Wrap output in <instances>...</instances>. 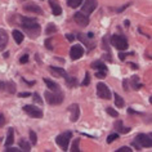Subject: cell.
Segmentation results:
<instances>
[{"instance_id":"cell-1","label":"cell","mask_w":152,"mask_h":152,"mask_svg":"<svg viewBox=\"0 0 152 152\" xmlns=\"http://www.w3.org/2000/svg\"><path fill=\"white\" fill-rule=\"evenodd\" d=\"M22 28L28 34L32 39L40 34V25L36 22L35 18H30V17H23L22 18Z\"/></svg>"},{"instance_id":"cell-2","label":"cell","mask_w":152,"mask_h":152,"mask_svg":"<svg viewBox=\"0 0 152 152\" xmlns=\"http://www.w3.org/2000/svg\"><path fill=\"white\" fill-rule=\"evenodd\" d=\"M45 99L49 104H61L63 102V94L61 92H45Z\"/></svg>"},{"instance_id":"cell-3","label":"cell","mask_w":152,"mask_h":152,"mask_svg":"<svg viewBox=\"0 0 152 152\" xmlns=\"http://www.w3.org/2000/svg\"><path fill=\"white\" fill-rule=\"evenodd\" d=\"M111 44L119 50H126L128 49V40L123 35H112L111 36Z\"/></svg>"},{"instance_id":"cell-4","label":"cell","mask_w":152,"mask_h":152,"mask_svg":"<svg viewBox=\"0 0 152 152\" xmlns=\"http://www.w3.org/2000/svg\"><path fill=\"white\" fill-rule=\"evenodd\" d=\"M97 96L102 99H111V90L104 83H98L97 84Z\"/></svg>"},{"instance_id":"cell-5","label":"cell","mask_w":152,"mask_h":152,"mask_svg":"<svg viewBox=\"0 0 152 152\" xmlns=\"http://www.w3.org/2000/svg\"><path fill=\"white\" fill-rule=\"evenodd\" d=\"M72 137V133L71 132H66L63 134H59L58 137L56 138V142L59 147H62L64 151L68 148V143H70V138Z\"/></svg>"},{"instance_id":"cell-6","label":"cell","mask_w":152,"mask_h":152,"mask_svg":"<svg viewBox=\"0 0 152 152\" xmlns=\"http://www.w3.org/2000/svg\"><path fill=\"white\" fill-rule=\"evenodd\" d=\"M23 111L26 113H28L30 116L35 117V119H40V117H43V111H41L40 108L35 107V106H31V104H26L23 107Z\"/></svg>"},{"instance_id":"cell-7","label":"cell","mask_w":152,"mask_h":152,"mask_svg":"<svg viewBox=\"0 0 152 152\" xmlns=\"http://www.w3.org/2000/svg\"><path fill=\"white\" fill-rule=\"evenodd\" d=\"M135 142H138L140 147H146V148L152 147V138L147 134H138L135 137Z\"/></svg>"},{"instance_id":"cell-8","label":"cell","mask_w":152,"mask_h":152,"mask_svg":"<svg viewBox=\"0 0 152 152\" xmlns=\"http://www.w3.org/2000/svg\"><path fill=\"white\" fill-rule=\"evenodd\" d=\"M74 20H75L76 23L83 26V27L89 25V18H88V16H86L84 12H76L74 14Z\"/></svg>"},{"instance_id":"cell-9","label":"cell","mask_w":152,"mask_h":152,"mask_svg":"<svg viewBox=\"0 0 152 152\" xmlns=\"http://www.w3.org/2000/svg\"><path fill=\"white\" fill-rule=\"evenodd\" d=\"M96 8H97V0H85L81 9L85 14H90L96 10Z\"/></svg>"},{"instance_id":"cell-10","label":"cell","mask_w":152,"mask_h":152,"mask_svg":"<svg viewBox=\"0 0 152 152\" xmlns=\"http://www.w3.org/2000/svg\"><path fill=\"white\" fill-rule=\"evenodd\" d=\"M83 54H84V48L81 45H74L70 50V56L72 59H79L81 58Z\"/></svg>"},{"instance_id":"cell-11","label":"cell","mask_w":152,"mask_h":152,"mask_svg":"<svg viewBox=\"0 0 152 152\" xmlns=\"http://www.w3.org/2000/svg\"><path fill=\"white\" fill-rule=\"evenodd\" d=\"M68 111L71 113V121L72 123H76L79 119V116H80V108H79V106L76 103L71 104L70 107H68Z\"/></svg>"},{"instance_id":"cell-12","label":"cell","mask_w":152,"mask_h":152,"mask_svg":"<svg viewBox=\"0 0 152 152\" xmlns=\"http://www.w3.org/2000/svg\"><path fill=\"white\" fill-rule=\"evenodd\" d=\"M23 9L26 12H31V13H36V14H43V9L39 5L34 4V3H27L23 5Z\"/></svg>"},{"instance_id":"cell-13","label":"cell","mask_w":152,"mask_h":152,"mask_svg":"<svg viewBox=\"0 0 152 152\" xmlns=\"http://www.w3.org/2000/svg\"><path fill=\"white\" fill-rule=\"evenodd\" d=\"M8 44V34L5 30L0 28V50H4Z\"/></svg>"},{"instance_id":"cell-14","label":"cell","mask_w":152,"mask_h":152,"mask_svg":"<svg viewBox=\"0 0 152 152\" xmlns=\"http://www.w3.org/2000/svg\"><path fill=\"white\" fill-rule=\"evenodd\" d=\"M49 5H50L52 12L54 16H59V14L62 13V8H61L59 3L57 1V0H49Z\"/></svg>"},{"instance_id":"cell-15","label":"cell","mask_w":152,"mask_h":152,"mask_svg":"<svg viewBox=\"0 0 152 152\" xmlns=\"http://www.w3.org/2000/svg\"><path fill=\"white\" fill-rule=\"evenodd\" d=\"M14 142V130L13 128H8V134H7V140H5V147L12 146Z\"/></svg>"},{"instance_id":"cell-16","label":"cell","mask_w":152,"mask_h":152,"mask_svg":"<svg viewBox=\"0 0 152 152\" xmlns=\"http://www.w3.org/2000/svg\"><path fill=\"white\" fill-rule=\"evenodd\" d=\"M115 129L117 132H120L121 134H126V133L130 132V128H124L123 121H121V120H117L115 123Z\"/></svg>"},{"instance_id":"cell-17","label":"cell","mask_w":152,"mask_h":152,"mask_svg":"<svg viewBox=\"0 0 152 152\" xmlns=\"http://www.w3.org/2000/svg\"><path fill=\"white\" fill-rule=\"evenodd\" d=\"M44 83L47 84L49 90H52V92H59V86H58V84H56L54 81H52V80H49V79L44 77Z\"/></svg>"},{"instance_id":"cell-18","label":"cell","mask_w":152,"mask_h":152,"mask_svg":"<svg viewBox=\"0 0 152 152\" xmlns=\"http://www.w3.org/2000/svg\"><path fill=\"white\" fill-rule=\"evenodd\" d=\"M50 71H52V74L53 75H56V76H62V77H66L67 74H66V71L63 70V68H61V67H54V66H52L50 67Z\"/></svg>"},{"instance_id":"cell-19","label":"cell","mask_w":152,"mask_h":152,"mask_svg":"<svg viewBox=\"0 0 152 152\" xmlns=\"http://www.w3.org/2000/svg\"><path fill=\"white\" fill-rule=\"evenodd\" d=\"M12 35L14 37V41H16L17 44H21L22 41H23V34H22L21 31H18V30H13V32H12Z\"/></svg>"},{"instance_id":"cell-20","label":"cell","mask_w":152,"mask_h":152,"mask_svg":"<svg viewBox=\"0 0 152 152\" xmlns=\"http://www.w3.org/2000/svg\"><path fill=\"white\" fill-rule=\"evenodd\" d=\"M20 148H21L22 151L30 152V150H31V146H30L28 140H26V139H21V140H20Z\"/></svg>"},{"instance_id":"cell-21","label":"cell","mask_w":152,"mask_h":152,"mask_svg":"<svg viewBox=\"0 0 152 152\" xmlns=\"http://www.w3.org/2000/svg\"><path fill=\"white\" fill-rule=\"evenodd\" d=\"M130 83H132V86H133V89L134 90H138L140 88H143L142 84H138V76H132Z\"/></svg>"},{"instance_id":"cell-22","label":"cell","mask_w":152,"mask_h":152,"mask_svg":"<svg viewBox=\"0 0 152 152\" xmlns=\"http://www.w3.org/2000/svg\"><path fill=\"white\" fill-rule=\"evenodd\" d=\"M66 84L67 86H70V88H75L76 85H77V80H76L75 77H70V76H66Z\"/></svg>"},{"instance_id":"cell-23","label":"cell","mask_w":152,"mask_h":152,"mask_svg":"<svg viewBox=\"0 0 152 152\" xmlns=\"http://www.w3.org/2000/svg\"><path fill=\"white\" fill-rule=\"evenodd\" d=\"M113 96H115V104L117 106V107H124L125 102H124L123 98H121V97H120L117 93H115V94H113Z\"/></svg>"},{"instance_id":"cell-24","label":"cell","mask_w":152,"mask_h":152,"mask_svg":"<svg viewBox=\"0 0 152 152\" xmlns=\"http://www.w3.org/2000/svg\"><path fill=\"white\" fill-rule=\"evenodd\" d=\"M81 3H83V0H67V4L71 8H77Z\"/></svg>"},{"instance_id":"cell-25","label":"cell","mask_w":152,"mask_h":152,"mask_svg":"<svg viewBox=\"0 0 152 152\" xmlns=\"http://www.w3.org/2000/svg\"><path fill=\"white\" fill-rule=\"evenodd\" d=\"M92 67L94 68V70H101V68H107L104 66L103 62H101V61H96V62L92 63Z\"/></svg>"},{"instance_id":"cell-26","label":"cell","mask_w":152,"mask_h":152,"mask_svg":"<svg viewBox=\"0 0 152 152\" xmlns=\"http://www.w3.org/2000/svg\"><path fill=\"white\" fill-rule=\"evenodd\" d=\"M54 32H57L56 25L54 23H49L47 26V34H48V35H52V34H54Z\"/></svg>"},{"instance_id":"cell-27","label":"cell","mask_w":152,"mask_h":152,"mask_svg":"<svg viewBox=\"0 0 152 152\" xmlns=\"http://www.w3.org/2000/svg\"><path fill=\"white\" fill-rule=\"evenodd\" d=\"M106 75H107V68H101V70H98L97 74H96V76L99 77V79L106 77Z\"/></svg>"},{"instance_id":"cell-28","label":"cell","mask_w":152,"mask_h":152,"mask_svg":"<svg viewBox=\"0 0 152 152\" xmlns=\"http://www.w3.org/2000/svg\"><path fill=\"white\" fill-rule=\"evenodd\" d=\"M28 134H30V140H31V143H32V144H36V143H37L36 133L34 132V130H30V132H28Z\"/></svg>"},{"instance_id":"cell-29","label":"cell","mask_w":152,"mask_h":152,"mask_svg":"<svg viewBox=\"0 0 152 152\" xmlns=\"http://www.w3.org/2000/svg\"><path fill=\"white\" fill-rule=\"evenodd\" d=\"M7 90H8L9 93H16V85H14V83L9 81L8 84H7Z\"/></svg>"},{"instance_id":"cell-30","label":"cell","mask_w":152,"mask_h":152,"mask_svg":"<svg viewBox=\"0 0 152 152\" xmlns=\"http://www.w3.org/2000/svg\"><path fill=\"white\" fill-rule=\"evenodd\" d=\"M106 111H107L108 115H111L112 117H117V116H119V112L115 111V110L111 108V107H107V108H106Z\"/></svg>"},{"instance_id":"cell-31","label":"cell","mask_w":152,"mask_h":152,"mask_svg":"<svg viewBox=\"0 0 152 152\" xmlns=\"http://www.w3.org/2000/svg\"><path fill=\"white\" fill-rule=\"evenodd\" d=\"M79 142H80V139H75L74 143H72V147H71V151L72 152H77L79 151Z\"/></svg>"},{"instance_id":"cell-32","label":"cell","mask_w":152,"mask_h":152,"mask_svg":"<svg viewBox=\"0 0 152 152\" xmlns=\"http://www.w3.org/2000/svg\"><path fill=\"white\" fill-rule=\"evenodd\" d=\"M90 84V75H89V72H86L85 74V79H84V81L81 83V85L83 86H86V85H89Z\"/></svg>"},{"instance_id":"cell-33","label":"cell","mask_w":152,"mask_h":152,"mask_svg":"<svg viewBox=\"0 0 152 152\" xmlns=\"http://www.w3.org/2000/svg\"><path fill=\"white\" fill-rule=\"evenodd\" d=\"M117 138H119V135L115 134V133H113V134H110V135L107 137V143H112L113 140H116Z\"/></svg>"},{"instance_id":"cell-34","label":"cell","mask_w":152,"mask_h":152,"mask_svg":"<svg viewBox=\"0 0 152 152\" xmlns=\"http://www.w3.org/2000/svg\"><path fill=\"white\" fill-rule=\"evenodd\" d=\"M32 96H34V102H35V103H39V104L43 103V99H41L40 96H39V94H37V93H34Z\"/></svg>"},{"instance_id":"cell-35","label":"cell","mask_w":152,"mask_h":152,"mask_svg":"<svg viewBox=\"0 0 152 152\" xmlns=\"http://www.w3.org/2000/svg\"><path fill=\"white\" fill-rule=\"evenodd\" d=\"M116 152H132V148L124 146V147H120L119 150H116Z\"/></svg>"},{"instance_id":"cell-36","label":"cell","mask_w":152,"mask_h":152,"mask_svg":"<svg viewBox=\"0 0 152 152\" xmlns=\"http://www.w3.org/2000/svg\"><path fill=\"white\" fill-rule=\"evenodd\" d=\"M20 62L23 64V63H27L28 62V56L27 54H25V56H22L21 58H20Z\"/></svg>"},{"instance_id":"cell-37","label":"cell","mask_w":152,"mask_h":152,"mask_svg":"<svg viewBox=\"0 0 152 152\" xmlns=\"http://www.w3.org/2000/svg\"><path fill=\"white\" fill-rule=\"evenodd\" d=\"M7 148V152H17V151H20L18 148H13V147H10V146H8V147H5Z\"/></svg>"},{"instance_id":"cell-38","label":"cell","mask_w":152,"mask_h":152,"mask_svg":"<svg viewBox=\"0 0 152 152\" xmlns=\"http://www.w3.org/2000/svg\"><path fill=\"white\" fill-rule=\"evenodd\" d=\"M4 124H5V117L3 113H0V126H3Z\"/></svg>"},{"instance_id":"cell-39","label":"cell","mask_w":152,"mask_h":152,"mask_svg":"<svg viewBox=\"0 0 152 152\" xmlns=\"http://www.w3.org/2000/svg\"><path fill=\"white\" fill-rule=\"evenodd\" d=\"M45 47H47L49 50H52V49H53V47H52V44H50V41H49V40L45 41Z\"/></svg>"},{"instance_id":"cell-40","label":"cell","mask_w":152,"mask_h":152,"mask_svg":"<svg viewBox=\"0 0 152 152\" xmlns=\"http://www.w3.org/2000/svg\"><path fill=\"white\" fill-rule=\"evenodd\" d=\"M66 39H67L68 41H74L75 37H74V35H70V34H67V35H66Z\"/></svg>"},{"instance_id":"cell-41","label":"cell","mask_w":152,"mask_h":152,"mask_svg":"<svg viewBox=\"0 0 152 152\" xmlns=\"http://www.w3.org/2000/svg\"><path fill=\"white\" fill-rule=\"evenodd\" d=\"M18 96H20V97H30V96H31V93H30V92H26V93H20V94H18Z\"/></svg>"},{"instance_id":"cell-42","label":"cell","mask_w":152,"mask_h":152,"mask_svg":"<svg viewBox=\"0 0 152 152\" xmlns=\"http://www.w3.org/2000/svg\"><path fill=\"white\" fill-rule=\"evenodd\" d=\"M129 5H130V4H126V5H124L123 8H117V9H116V12H119V13H120V12H123V10H124V9H126Z\"/></svg>"},{"instance_id":"cell-43","label":"cell","mask_w":152,"mask_h":152,"mask_svg":"<svg viewBox=\"0 0 152 152\" xmlns=\"http://www.w3.org/2000/svg\"><path fill=\"white\" fill-rule=\"evenodd\" d=\"M125 57H126V54H125V53H120V54H119V58H120L121 61H124Z\"/></svg>"},{"instance_id":"cell-44","label":"cell","mask_w":152,"mask_h":152,"mask_svg":"<svg viewBox=\"0 0 152 152\" xmlns=\"http://www.w3.org/2000/svg\"><path fill=\"white\" fill-rule=\"evenodd\" d=\"M124 89L126 90V92L129 90V88H128V80H124Z\"/></svg>"},{"instance_id":"cell-45","label":"cell","mask_w":152,"mask_h":152,"mask_svg":"<svg viewBox=\"0 0 152 152\" xmlns=\"http://www.w3.org/2000/svg\"><path fill=\"white\" fill-rule=\"evenodd\" d=\"M129 66H130V67L133 68V70H137V68H138V66H137L135 63H129Z\"/></svg>"},{"instance_id":"cell-46","label":"cell","mask_w":152,"mask_h":152,"mask_svg":"<svg viewBox=\"0 0 152 152\" xmlns=\"http://www.w3.org/2000/svg\"><path fill=\"white\" fill-rule=\"evenodd\" d=\"M4 86H5L4 83H3V81H0V92H1V90H3V88H4Z\"/></svg>"},{"instance_id":"cell-47","label":"cell","mask_w":152,"mask_h":152,"mask_svg":"<svg viewBox=\"0 0 152 152\" xmlns=\"http://www.w3.org/2000/svg\"><path fill=\"white\" fill-rule=\"evenodd\" d=\"M23 81L26 83V84H28V85H34V84H35L34 81H27V80H25V79H23Z\"/></svg>"},{"instance_id":"cell-48","label":"cell","mask_w":152,"mask_h":152,"mask_svg":"<svg viewBox=\"0 0 152 152\" xmlns=\"http://www.w3.org/2000/svg\"><path fill=\"white\" fill-rule=\"evenodd\" d=\"M104 59H107V61H112V58L110 57V54H106V56H104Z\"/></svg>"},{"instance_id":"cell-49","label":"cell","mask_w":152,"mask_h":152,"mask_svg":"<svg viewBox=\"0 0 152 152\" xmlns=\"http://www.w3.org/2000/svg\"><path fill=\"white\" fill-rule=\"evenodd\" d=\"M8 57H9V53L5 52V53H4V58H8Z\"/></svg>"},{"instance_id":"cell-50","label":"cell","mask_w":152,"mask_h":152,"mask_svg":"<svg viewBox=\"0 0 152 152\" xmlns=\"http://www.w3.org/2000/svg\"><path fill=\"white\" fill-rule=\"evenodd\" d=\"M150 103H151V104H152V96H151V97H150Z\"/></svg>"},{"instance_id":"cell-51","label":"cell","mask_w":152,"mask_h":152,"mask_svg":"<svg viewBox=\"0 0 152 152\" xmlns=\"http://www.w3.org/2000/svg\"><path fill=\"white\" fill-rule=\"evenodd\" d=\"M150 137H151V138H152V133H151V135H150Z\"/></svg>"}]
</instances>
